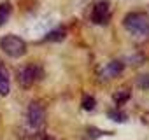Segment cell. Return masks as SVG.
<instances>
[{
    "instance_id": "4fadbf2b",
    "label": "cell",
    "mask_w": 149,
    "mask_h": 140,
    "mask_svg": "<svg viewBox=\"0 0 149 140\" xmlns=\"http://www.w3.org/2000/svg\"><path fill=\"white\" fill-rule=\"evenodd\" d=\"M111 119H114V121H118V123H123V121H126V116L123 114V112H119V110H111L109 114H107Z\"/></svg>"
},
{
    "instance_id": "7c38bea8",
    "label": "cell",
    "mask_w": 149,
    "mask_h": 140,
    "mask_svg": "<svg viewBox=\"0 0 149 140\" xmlns=\"http://www.w3.org/2000/svg\"><path fill=\"white\" fill-rule=\"evenodd\" d=\"M95 105H97V102H95L93 96H84V98H83V109H84V110H93Z\"/></svg>"
},
{
    "instance_id": "277c9868",
    "label": "cell",
    "mask_w": 149,
    "mask_h": 140,
    "mask_svg": "<svg viewBox=\"0 0 149 140\" xmlns=\"http://www.w3.org/2000/svg\"><path fill=\"white\" fill-rule=\"evenodd\" d=\"M46 121V110H44V105H40L39 102H32L28 105V124L33 128V130H39L42 128Z\"/></svg>"
},
{
    "instance_id": "6da1fadb",
    "label": "cell",
    "mask_w": 149,
    "mask_h": 140,
    "mask_svg": "<svg viewBox=\"0 0 149 140\" xmlns=\"http://www.w3.org/2000/svg\"><path fill=\"white\" fill-rule=\"evenodd\" d=\"M125 28L137 37H149V16L144 12H130L123 19Z\"/></svg>"
},
{
    "instance_id": "8fae6325",
    "label": "cell",
    "mask_w": 149,
    "mask_h": 140,
    "mask_svg": "<svg viewBox=\"0 0 149 140\" xmlns=\"http://www.w3.org/2000/svg\"><path fill=\"white\" fill-rule=\"evenodd\" d=\"M135 82H137L139 88H142V89H149V74H142V76H139Z\"/></svg>"
},
{
    "instance_id": "7a4b0ae2",
    "label": "cell",
    "mask_w": 149,
    "mask_h": 140,
    "mask_svg": "<svg viewBox=\"0 0 149 140\" xmlns=\"http://www.w3.org/2000/svg\"><path fill=\"white\" fill-rule=\"evenodd\" d=\"M0 47L11 58H21L26 53V44L18 35H4L0 39Z\"/></svg>"
},
{
    "instance_id": "9c48e42d",
    "label": "cell",
    "mask_w": 149,
    "mask_h": 140,
    "mask_svg": "<svg viewBox=\"0 0 149 140\" xmlns=\"http://www.w3.org/2000/svg\"><path fill=\"white\" fill-rule=\"evenodd\" d=\"M11 14H13V7H11L9 2L0 4V26H2V25L11 18Z\"/></svg>"
},
{
    "instance_id": "8992f818",
    "label": "cell",
    "mask_w": 149,
    "mask_h": 140,
    "mask_svg": "<svg viewBox=\"0 0 149 140\" xmlns=\"http://www.w3.org/2000/svg\"><path fill=\"white\" fill-rule=\"evenodd\" d=\"M123 61H119V60H112L105 68H104V76L107 77V79H114V77H118V76H121V72H123Z\"/></svg>"
},
{
    "instance_id": "30bf717a",
    "label": "cell",
    "mask_w": 149,
    "mask_h": 140,
    "mask_svg": "<svg viewBox=\"0 0 149 140\" xmlns=\"http://www.w3.org/2000/svg\"><path fill=\"white\" fill-rule=\"evenodd\" d=\"M130 100V89H121L118 93H114V102L116 105H125Z\"/></svg>"
},
{
    "instance_id": "5b68a950",
    "label": "cell",
    "mask_w": 149,
    "mask_h": 140,
    "mask_svg": "<svg viewBox=\"0 0 149 140\" xmlns=\"http://www.w3.org/2000/svg\"><path fill=\"white\" fill-rule=\"evenodd\" d=\"M111 19V6L107 0H102V2H97L93 11H91V21L95 25H105Z\"/></svg>"
},
{
    "instance_id": "52a82bcc",
    "label": "cell",
    "mask_w": 149,
    "mask_h": 140,
    "mask_svg": "<svg viewBox=\"0 0 149 140\" xmlns=\"http://www.w3.org/2000/svg\"><path fill=\"white\" fill-rule=\"evenodd\" d=\"M9 89H11V84H9V74H7L6 67L0 63V96L9 95Z\"/></svg>"
},
{
    "instance_id": "3957f363",
    "label": "cell",
    "mask_w": 149,
    "mask_h": 140,
    "mask_svg": "<svg viewBox=\"0 0 149 140\" xmlns=\"http://www.w3.org/2000/svg\"><path fill=\"white\" fill-rule=\"evenodd\" d=\"M42 77H44V70L39 65H26V67L19 68V72H18V82L21 88H30L35 81H39Z\"/></svg>"
},
{
    "instance_id": "ba28073f",
    "label": "cell",
    "mask_w": 149,
    "mask_h": 140,
    "mask_svg": "<svg viewBox=\"0 0 149 140\" xmlns=\"http://www.w3.org/2000/svg\"><path fill=\"white\" fill-rule=\"evenodd\" d=\"M65 35H67V32H65V28L63 26H58V28H54V30H51L47 35H46V42H61L63 39H65Z\"/></svg>"
}]
</instances>
